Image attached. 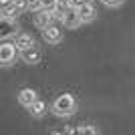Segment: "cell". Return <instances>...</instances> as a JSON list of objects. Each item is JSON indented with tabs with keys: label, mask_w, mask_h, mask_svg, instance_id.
<instances>
[{
	"label": "cell",
	"mask_w": 135,
	"mask_h": 135,
	"mask_svg": "<svg viewBox=\"0 0 135 135\" xmlns=\"http://www.w3.org/2000/svg\"><path fill=\"white\" fill-rule=\"evenodd\" d=\"M75 109H77V101H75V97L71 93H62L55 99L52 103V113L59 115V117H69V115H73Z\"/></svg>",
	"instance_id": "cell-1"
},
{
	"label": "cell",
	"mask_w": 135,
	"mask_h": 135,
	"mask_svg": "<svg viewBox=\"0 0 135 135\" xmlns=\"http://www.w3.org/2000/svg\"><path fill=\"white\" fill-rule=\"evenodd\" d=\"M16 45L14 42H0V67H8L16 59Z\"/></svg>",
	"instance_id": "cell-2"
},
{
	"label": "cell",
	"mask_w": 135,
	"mask_h": 135,
	"mask_svg": "<svg viewBox=\"0 0 135 135\" xmlns=\"http://www.w3.org/2000/svg\"><path fill=\"white\" fill-rule=\"evenodd\" d=\"M62 24L67 28H77L81 24L79 18V6H67L65 8V16H62Z\"/></svg>",
	"instance_id": "cell-3"
},
{
	"label": "cell",
	"mask_w": 135,
	"mask_h": 135,
	"mask_svg": "<svg viewBox=\"0 0 135 135\" xmlns=\"http://www.w3.org/2000/svg\"><path fill=\"white\" fill-rule=\"evenodd\" d=\"M12 34H16V22L10 18L0 16V38H8Z\"/></svg>",
	"instance_id": "cell-4"
},
{
	"label": "cell",
	"mask_w": 135,
	"mask_h": 135,
	"mask_svg": "<svg viewBox=\"0 0 135 135\" xmlns=\"http://www.w3.org/2000/svg\"><path fill=\"white\" fill-rule=\"evenodd\" d=\"M18 101H20V105H24V107H30L32 103L38 101V97H36V91L34 89H20V93H18Z\"/></svg>",
	"instance_id": "cell-5"
},
{
	"label": "cell",
	"mask_w": 135,
	"mask_h": 135,
	"mask_svg": "<svg viewBox=\"0 0 135 135\" xmlns=\"http://www.w3.org/2000/svg\"><path fill=\"white\" fill-rule=\"evenodd\" d=\"M95 6L91 4V2H85V4L79 6V18H81V22H91L93 18H95Z\"/></svg>",
	"instance_id": "cell-6"
},
{
	"label": "cell",
	"mask_w": 135,
	"mask_h": 135,
	"mask_svg": "<svg viewBox=\"0 0 135 135\" xmlns=\"http://www.w3.org/2000/svg\"><path fill=\"white\" fill-rule=\"evenodd\" d=\"M42 38H45L49 45H55V42H59V40L62 38V34H61V30H59L56 26L51 24V26H46L45 30H42Z\"/></svg>",
	"instance_id": "cell-7"
},
{
	"label": "cell",
	"mask_w": 135,
	"mask_h": 135,
	"mask_svg": "<svg viewBox=\"0 0 135 135\" xmlns=\"http://www.w3.org/2000/svg\"><path fill=\"white\" fill-rule=\"evenodd\" d=\"M34 24H36L38 28H42V30H45L46 26H51V24H52V12H46V10L36 12V16H34Z\"/></svg>",
	"instance_id": "cell-8"
},
{
	"label": "cell",
	"mask_w": 135,
	"mask_h": 135,
	"mask_svg": "<svg viewBox=\"0 0 135 135\" xmlns=\"http://www.w3.org/2000/svg\"><path fill=\"white\" fill-rule=\"evenodd\" d=\"M14 45H16L18 51L22 52V51H26V49H32V46H34V38L30 36V34L22 32V34H18V36H16V42H14Z\"/></svg>",
	"instance_id": "cell-9"
},
{
	"label": "cell",
	"mask_w": 135,
	"mask_h": 135,
	"mask_svg": "<svg viewBox=\"0 0 135 135\" xmlns=\"http://www.w3.org/2000/svg\"><path fill=\"white\" fill-rule=\"evenodd\" d=\"M20 59H22L24 62H28V65H36V62L40 61V52L36 46H32V49H26V51L20 52Z\"/></svg>",
	"instance_id": "cell-10"
},
{
	"label": "cell",
	"mask_w": 135,
	"mask_h": 135,
	"mask_svg": "<svg viewBox=\"0 0 135 135\" xmlns=\"http://www.w3.org/2000/svg\"><path fill=\"white\" fill-rule=\"evenodd\" d=\"M22 12V8L20 6H16V4H12V6H8V8H4V10L0 12V16H4V18H10V20H14V18L18 16Z\"/></svg>",
	"instance_id": "cell-11"
},
{
	"label": "cell",
	"mask_w": 135,
	"mask_h": 135,
	"mask_svg": "<svg viewBox=\"0 0 135 135\" xmlns=\"http://www.w3.org/2000/svg\"><path fill=\"white\" fill-rule=\"evenodd\" d=\"M28 109H30V113H32L34 117H40V115L46 111V105H45V101H40V99H38V101L32 103V105H30Z\"/></svg>",
	"instance_id": "cell-12"
},
{
	"label": "cell",
	"mask_w": 135,
	"mask_h": 135,
	"mask_svg": "<svg viewBox=\"0 0 135 135\" xmlns=\"http://www.w3.org/2000/svg\"><path fill=\"white\" fill-rule=\"evenodd\" d=\"M40 4H42V10L46 12H55L59 6H61V0H40Z\"/></svg>",
	"instance_id": "cell-13"
},
{
	"label": "cell",
	"mask_w": 135,
	"mask_h": 135,
	"mask_svg": "<svg viewBox=\"0 0 135 135\" xmlns=\"http://www.w3.org/2000/svg\"><path fill=\"white\" fill-rule=\"evenodd\" d=\"M28 8L40 12V10H42V4H40V0H28Z\"/></svg>",
	"instance_id": "cell-14"
},
{
	"label": "cell",
	"mask_w": 135,
	"mask_h": 135,
	"mask_svg": "<svg viewBox=\"0 0 135 135\" xmlns=\"http://www.w3.org/2000/svg\"><path fill=\"white\" fill-rule=\"evenodd\" d=\"M81 135H97V131H95V127L85 125V127H81Z\"/></svg>",
	"instance_id": "cell-15"
},
{
	"label": "cell",
	"mask_w": 135,
	"mask_h": 135,
	"mask_svg": "<svg viewBox=\"0 0 135 135\" xmlns=\"http://www.w3.org/2000/svg\"><path fill=\"white\" fill-rule=\"evenodd\" d=\"M12 4H14V0H0V10H4V8H8Z\"/></svg>",
	"instance_id": "cell-16"
},
{
	"label": "cell",
	"mask_w": 135,
	"mask_h": 135,
	"mask_svg": "<svg viewBox=\"0 0 135 135\" xmlns=\"http://www.w3.org/2000/svg\"><path fill=\"white\" fill-rule=\"evenodd\" d=\"M123 2V0H103V4H107V6H119Z\"/></svg>",
	"instance_id": "cell-17"
},
{
	"label": "cell",
	"mask_w": 135,
	"mask_h": 135,
	"mask_svg": "<svg viewBox=\"0 0 135 135\" xmlns=\"http://www.w3.org/2000/svg\"><path fill=\"white\" fill-rule=\"evenodd\" d=\"M52 135H67V133H65V131H62V133H61V131H56V133H52Z\"/></svg>",
	"instance_id": "cell-18"
},
{
	"label": "cell",
	"mask_w": 135,
	"mask_h": 135,
	"mask_svg": "<svg viewBox=\"0 0 135 135\" xmlns=\"http://www.w3.org/2000/svg\"><path fill=\"white\" fill-rule=\"evenodd\" d=\"M77 2H79V6H81V4H85V2H87V0H77Z\"/></svg>",
	"instance_id": "cell-19"
}]
</instances>
